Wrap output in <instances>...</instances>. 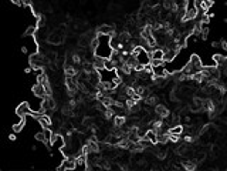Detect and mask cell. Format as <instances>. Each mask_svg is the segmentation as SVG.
Masks as SVG:
<instances>
[{
	"instance_id": "obj_6",
	"label": "cell",
	"mask_w": 227,
	"mask_h": 171,
	"mask_svg": "<svg viewBox=\"0 0 227 171\" xmlns=\"http://www.w3.org/2000/svg\"><path fill=\"white\" fill-rule=\"evenodd\" d=\"M43 107L45 110H55V100L53 99V96H45L43 99Z\"/></svg>"
},
{
	"instance_id": "obj_25",
	"label": "cell",
	"mask_w": 227,
	"mask_h": 171,
	"mask_svg": "<svg viewBox=\"0 0 227 171\" xmlns=\"http://www.w3.org/2000/svg\"><path fill=\"white\" fill-rule=\"evenodd\" d=\"M183 140H185L186 143H192V141H193L195 138H193V136H192V134H186V136L183 137Z\"/></svg>"
},
{
	"instance_id": "obj_29",
	"label": "cell",
	"mask_w": 227,
	"mask_h": 171,
	"mask_svg": "<svg viewBox=\"0 0 227 171\" xmlns=\"http://www.w3.org/2000/svg\"><path fill=\"white\" fill-rule=\"evenodd\" d=\"M31 70H33V67H27V69H24V71L26 73H30Z\"/></svg>"
},
{
	"instance_id": "obj_16",
	"label": "cell",
	"mask_w": 227,
	"mask_h": 171,
	"mask_svg": "<svg viewBox=\"0 0 227 171\" xmlns=\"http://www.w3.org/2000/svg\"><path fill=\"white\" fill-rule=\"evenodd\" d=\"M105 69H107V70H117L115 61L111 60V59H105Z\"/></svg>"
},
{
	"instance_id": "obj_20",
	"label": "cell",
	"mask_w": 227,
	"mask_h": 171,
	"mask_svg": "<svg viewBox=\"0 0 227 171\" xmlns=\"http://www.w3.org/2000/svg\"><path fill=\"white\" fill-rule=\"evenodd\" d=\"M183 167H185L186 170H195L196 163L195 161H189V160H186V161H183Z\"/></svg>"
},
{
	"instance_id": "obj_31",
	"label": "cell",
	"mask_w": 227,
	"mask_h": 171,
	"mask_svg": "<svg viewBox=\"0 0 227 171\" xmlns=\"http://www.w3.org/2000/svg\"><path fill=\"white\" fill-rule=\"evenodd\" d=\"M9 138H10V140H13V141H14V140H16V136H14V134H10V137H9Z\"/></svg>"
},
{
	"instance_id": "obj_10",
	"label": "cell",
	"mask_w": 227,
	"mask_h": 171,
	"mask_svg": "<svg viewBox=\"0 0 227 171\" xmlns=\"http://www.w3.org/2000/svg\"><path fill=\"white\" fill-rule=\"evenodd\" d=\"M64 73H65V77H75V74H77V70H75V67H74V66L68 64V63H65Z\"/></svg>"
},
{
	"instance_id": "obj_1",
	"label": "cell",
	"mask_w": 227,
	"mask_h": 171,
	"mask_svg": "<svg viewBox=\"0 0 227 171\" xmlns=\"http://www.w3.org/2000/svg\"><path fill=\"white\" fill-rule=\"evenodd\" d=\"M75 156H70V157H65L64 160H63V163H61V165H60L57 170L58 171H64V170H74L75 167H77V164H75Z\"/></svg>"
},
{
	"instance_id": "obj_9",
	"label": "cell",
	"mask_w": 227,
	"mask_h": 171,
	"mask_svg": "<svg viewBox=\"0 0 227 171\" xmlns=\"http://www.w3.org/2000/svg\"><path fill=\"white\" fill-rule=\"evenodd\" d=\"M39 120L40 125L43 127V128H48L50 125H51V119H50V116H47V114H44V116H41Z\"/></svg>"
},
{
	"instance_id": "obj_17",
	"label": "cell",
	"mask_w": 227,
	"mask_h": 171,
	"mask_svg": "<svg viewBox=\"0 0 227 171\" xmlns=\"http://www.w3.org/2000/svg\"><path fill=\"white\" fill-rule=\"evenodd\" d=\"M156 101H158V97H156V96H153V94H149V96L145 99L146 105H156Z\"/></svg>"
},
{
	"instance_id": "obj_21",
	"label": "cell",
	"mask_w": 227,
	"mask_h": 171,
	"mask_svg": "<svg viewBox=\"0 0 227 171\" xmlns=\"http://www.w3.org/2000/svg\"><path fill=\"white\" fill-rule=\"evenodd\" d=\"M34 34H37V27L34 26L27 27V30L24 32V36H34Z\"/></svg>"
},
{
	"instance_id": "obj_28",
	"label": "cell",
	"mask_w": 227,
	"mask_h": 171,
	"mask_svg": "<svg viewBox=\"0 0 227 171\" xmlns=\"http://www.w3.org/2000/svg\"><path fill=\"white\" fill-rule=\"evenodd\" d=\"M72 61H74V63H80V64H81V59H80V56H78V54H74V56H72Z\"/></svg>"
},
{
	"instance_id": "obj_23",
	"label": "cell",
	"mask_w": 227,
	"mask_h": 171,
	"mask_svg": "<svg viewBox=\"0 0 227 171\" xmlns=\"http://www.w3.org/2000/svg\"><path fill=\"white\" fill-rule=\"evenodd\" d=\"M43 131H44V136H45V138H47V141L50 143V140H51V136H53V131L50 130V127H48V128H44ZM50 144H51V143H50Z\"/></svg>"
},
{
	"instance_id": "obj_11",
	"label": "cell",
	"mask_w": 227,
	"mask_h": 171,
	"mask_svg": "<svg viewBox=\"0 0 227 171\" xmlns=\"http://www.w3.org/2000/svg\"><path fill=\"white\" fill-rule=\"evenodd\" d=\"M143 138H148V140H149V141H152L153 144H158V133L153 131L152 128L146 131V134H145V137H143Z\"/></svg>"
},
{
	"instance_id": "obj_18",
	"label": "cell",
	"mask_w": 227,
	"mask_h": 171,
	"mask_svg": "<svg viewBox=\"0 0 227 171\" xmlns=\"http://www.w3.org/2000/svg\"><path fill=\"white\" fill-rule=\"evenodd\" d=\"M213 61L214 64L217 66V64H223L224 61H226V57L224 56H221V54H214L213 56Z\"/></svg>"
},
{
	"instance_id": "obj_12",
	"label": "cell",
	"mask_w": 227,
	"mask_h": 171,
	"mask_svg": "<svg viewBox=\"0 0 227 171\" xmlns=\"http://www.w3.org/2000/svg\"><path fill=\"white\" fill-rule=\"evenodd\" d=\"M183 125L182 124H176V125H172L170 128H169V133L170 134H176V136H182L183 134Z\"/></svg>"
},
{
	"instance_id": "obj_19",
	"label": "cell",
	"mask_w": 227,
	"mask_h": 171,
	"mask_svg": "<svg viewBox=\"0 0 227 171\" xmlns=\"http://www.w3.org/2000/svg\"><path fill=\"white\" fill-rule=\"evenodd\" d=\"M37 83H40V84H43V86L48 83V77H47V74H45V73L39 74V77H37Z\"/></svg>"
},
{
	"instance_id": "obj_14",
	"label": "cell",
	"mask_w": 227,
	"mask_h": 171,
	"mask_svg": "<svg viewBox=\"0 0 227 171\" xmlns=\"http://www.w3.org/2000/svg\"><path fill=\"white\" fill-rule=\"evenodd\" d=\"M24 124H26V117H20L19 123H16V124L13 125V131L14 133L21 131V130H23V127H24Z\"/></svg>"
},
{
	"instance_id": "obj_2",
	"label": "cell",
	"mask_w": 227,
	"mask_h": 171,
	"mask_svg": "<svg viewBox=\"0 0 227 171\" xmlns=\"http://www.w3.org/2000/svg\"><path fill=\"white\" fill-rule=\"evenodd\" d=\"M31 108H30V105L28 103H21V104L16 108V114L19 116V117H26V116H31Z\"/></svg>"
},
{
	"instance_id": "obj_30",
	"label": "cell",
	"mask_w": 227,
	"mask_h": 171,
	"mask_svg": "<svg viewBox=\"0 0 227 171\" xmlns=\"http://www.w3.org/2000/svg\"><path fill=\"white\" fill-rule=\"evenodd\" d=\"M212 47H219V43H216V41H213V43H212Z\"/></svg>"
},
{
	"instance_id": "obj_24",
	"label": "cell",
	"mask_w": 227,
	"mask_h": 171,
	"mask_svg": "<svg viewBox=\"0 0 227 171\" xmlns=\"http://www.w3.org/2000/svg\"><path fill=\"white\" fill-rule=\"evenodd\" d=\"M82 125H84V127H87V128H88V127H91V125H92V119H90V117H85V119L82 120Z\"/></svg>"
},
{
	"instance_id": "obj_8",
	"label": "cell",
	"mask_w": 227,
	"mask_h": 171,
	"mask_svg": "<svg viewBox=\"0 0 227 171\" xmlns=\"http://www.w3.org/2000/svg\"><path fill=\"white\" fill-rule=\"evenodd\" d=\"M114 30L115 29L112 26H109V24H102V26H99L97 29V33L98 34H111L112 36L114 34Z\"/></svg>"
},
{
	"instance_id": "obj_13",
	"label": "cell",
	"mask_w": 227,
	"mask_h": 171,
	"mask_svg": "<svg viewBox=\"0 0 227 171\" xmlns=\"http://www.w3.org/2000/svg\"><path fill=\"white\" fill-rule=\"evenodd\" d=\"M126 124V117L125 116H115L114 117V125L117 127H122V125Z\"/></svg>"
},
{
	"instance_id": "obj_15",
	"label": "cell",
	"mask_w": 227,
	"mask_h": 171,
	"mask_svg": "<svg viewBox=\"0 0 227 171\" xmlns=\"http://www.w3.org/2000/svg\"><path fill=\"white\" fill-rule=\"evenodd\" d=\"M165 57V50L162 49H155L153 52H152V59H162Z\"/></svg>"
},
{
	"instance_id": "obj_26",
	"label": "cell",
	"mask_w": 227,
	"mask_h": 171,
	"mask_svg": "<svg viewBox=\"0 0 227 171\" xmlns=\"http://www.w3.org/2000/svg\"><path fill=\"white\" fill-rule=\"evenodd\" d=\"M220 47L224 50V52H227V40H224V39L221 40V41H220Z\"/></svg>"
},
{
	"instance_id": "obj_22",
	"label": "cell",
	"mask_w": 227,
	"mask_h": 171,
	"mask_svg": "<svg viewBox=\"0 0 227 171\" xmlns=\"http://www.w3.org/2000/svg\"><path fill=\"white\" fill-rule=\"evenodd\" d=\"M163 61L165 60H162V59H152L150 60V64H152V67H158V66H162Z\"/></svg>"
},
{
	"instance_id": "obj_4",
	"label": "cell",
	"mask_w": 227,
	"mask_h": 171,
	"mask_svg": "<svg viewBox=\"0 0 227 171\" xmlns=\"http://www.w3.org/2000/svg\"><path fill=\"white\" fill-rule=\"evenodd\" d=\"M155 114H158L161 119H168L169 116H170L169 110L163 104H156L155 105Z\"/></svg>"
},
{
	"instance_id": "obj_27",
	"label": "cell",
	"mask_w": 227,
	"mask_h": 171,
	"mask_svg": "<svg viewBox=\"0 0 227 171\" xmlns=\"http://www.w3.org/2000/svg\"><path fill=\"white\" fill-rule=\"evenodd\" d=\"M44 21H45L44 17H43V16H39V24H37V26H39V27H43V26L45 24Z\"/></svg>"
},
{
	"instance_id": "obj_7",
	"label": "cell",
	"mask_w": 227,
	"mask_h": 171,
	"mask_svg": "<svg viewBox=\"0 0 227 171\" xmlns=\"http://www.w3.org/2000/svg\"><path fill=\"white\" fill-rule=\"evenodd\" d=\"M92 64L97 70H101V69H105V59L104 57H99V56H94L92 57Z\"/></svg>"
},
{
	"instance_id": "obj_5",
	"label": "cell",
	"mask_w": 227,
	"mask_h": 171,
	"mask_svg": "<svg viewBox=\"0 0 227 171\" xmlns=\"http://www.w3.org/2000/svg\"><path fill=\"white\" fill-rule=\"evenodd\" d=\"M75 164H77V167H80V168L87 170V168H88V163H87V154L81 153L80 156H77V158H75Z\"/></svg>"
},
{
	"instance_id": "obj_3",
	"label": "cell",
	"mask_w": 227,
	"mask_h": 171,
	"mask_svg": "<svg viewBox=\"0 0 227 171\" xmlns=\"http://www.w3.org/2000/svg\"><path fill=\"white\" fill-rule=\"evenodd\" d=\"M33 93H34V96H37L40 99H44L45 96H47V91H45V87L43 84H40V83H36V84L33 86Z\"/></svg>"
}]
</instances>
